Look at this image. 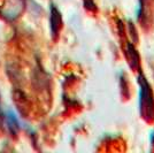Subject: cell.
Returning <instances> with one entry per match:
<instances>
[{
    "label": "cell",
    "mask_w": 154,
    "mask_h": 153,
    "mask_svg": "<svg viewBox=\"0 0 154 153\" xmlns=\"http://www.w3.org/2000/svg\"><path fill=\"white\" fill-rule=\"evenodd\" d=\"M60 27H61V16H60V13L58 12V9H57V8L52 7L51 28H52V32H53V36H55V35L58 33Z\"/></svg>",
    "instance_id": "cell-1"
},
{
    "label": "cell",
    "mask_w": 154,
    "mask_h": 153,
    "mask_svg": "<svg viewBox=\"0 0 154 153\" xmlns=\"http://www.w3.org/2000/svg\"><path fill=\"white\" fill-rule=\"evenodd\" d=\"M7 122H8V127L11 128L12 130L14 129H17V120H16V117H15V115L13 113H9V114L7 115Z\"/></svg>",
    "instance_id": "cell-2"
}]
</instances>
